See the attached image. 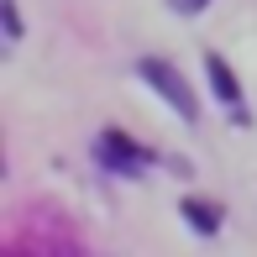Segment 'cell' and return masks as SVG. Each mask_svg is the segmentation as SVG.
I'll return each mask as SVG.
<instances>
[{
    "instance_id": "obj_1",
    "label": "cell",
    "mask_w": 257,
    "mask_h": 257,
    "mask_svg": "<svg viewBox=\"0 0 257 257\" xmlns=\"http://www.w3.org/2000/svg\"><path fill=\"white\" fill-rule=\"evenodd\" d=\"M147 79H153V84L163 89V95H168L173 105H179V115H194V100L184 95V84H179V74H173V68H163V63H147Z\"/></svg>"
},
{
    "instance_id": "obj_2",
    "label": "cell",
    "mask_w": 257,
    "mask_h": 257,
    "mask_svg": "<svg viewBox=\"0 0 257 257\" xmlns=\"http://www.w3.org/2000/svg\"><path fill=\"white\" fill-rule=\"evenodd\" d=\"M173 6H179V11H200L205 0H173Z\"/></svg>"
}]
</instances>
